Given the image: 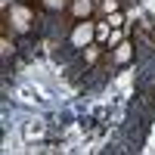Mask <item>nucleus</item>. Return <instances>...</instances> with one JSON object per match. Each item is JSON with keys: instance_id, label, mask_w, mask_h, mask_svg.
I'll return each mask as SVG.
<instances>
[{"instance_id": "7ed1b4c3", "label": "nucleus", "mask_w": 155, "mask_h": 155, "mask_svg": "<svg viewBox=\"0 0 155 155\" xmlns=\"http://www.w3.org/2000/svg\"><path fill=\"white\" fill-rule=\"evenodd\" d=\"M130 59H134V47L130 44H118V50H115V65H127Z\"/></svg>"}, {"instance_id": "f03ea898", "label": "nucleus", "mask_w": 155, "mask_h": 155, "mask_svg": "<svg viewBox=\"0 0 155 155\" xmlns=\"http://www.w3.org/2000/svg\"><path fill=\"white\" fill-rule=\"evenodd\" d=\"M71 16L78 22H84L93 16V0H71Z\"/></svg>"}, {"instance_id": "f257e3e1", "label": "nucleus", "mask_w": 155, "mask_h": 155, "mask_svg": "<svg viewBox=\"0 0 155 155\" xmlns=\"http://www.w3.org/2000/svg\"><path fill=\"white\" fill-rule=\"evenodd\" d=\"M93 37H96V25H90V22L84 19V22H78V28L71 31V44H74V47H90Z\"/></svg>"}, {"instance_id": "0eeeda50", "label": "nucleus", "mask_w": 155, "mask_h": 155, "mask_svg": "<svg viewBox=\"0 0 155 155\" xmlns=\"http://www.w3.org/2000/svg\"><path fill=\"white\" fill-rule=\"evenodd\" d=\"M109 28H112L109 22H99V25H96V37H99V41H106V37H109Z\"/></svg>"}, {"instance_id": "6e6552de", "label": "nucleus", "mask_w": 155, "mask_h": 155, "mask_svg": "<svg viewBox=\"0 0 155 155\" xmlns=\"http://www.w3.org/2000/svg\"><path fill=\"white\" fill-rule=\"evenodd\" d=\"M106 22L112 25V28H121V22H124V19H121V12H112V16H109Z\"/></svg>"}, {"instance_id": "1a4fd4ad", "label": "nucleus", "mask_w": 155, "mask_h": 155, "mask_svg": "<svg viewBox=\"0 0 155 155\" xmlns=\"http://www.w3.org/2000/svg\"><path fill=\"white\" fill-rule=\"evenodd\" d=\"M9 53H12V41L3 34V56H9Z\"/></svg>"}, {"instance_id": "423d86ee", "label": "nucleus", "mask_w": 155, "mask_h": 155, "mask_svg": "<svg viewBox=\"0 0 155 155\" xmlns=\"http://www.w3.org/2000/svg\"><path fill=\"white\" fill-rule=\"evenodd\" d=\"M99 9L106 16H112V12H118V0H99Z\"/></svg>"}, {"instance_id": "20e7f679", "label": "nucleus", "mask_w": 155, "mask_h": 155, "mask_svg": "<svg viewBox=\"0 0 155 155\" xmlns=\"http://www.w3.org/2000/svg\"><path fill=\"white\" fill-rule=\"evenodd\" d=\"M37 6L41 9H50V12H62L68 6V0H37Z\"/></svg>"}, {"instance_id": "39448f33", "label": "nucleus", "mask_w": 155, "mask_h": 155, "mask_svg": "<svg viewBox=\"0 0 155 155\" xmlns=\"http://www.w3.org/2000/svg\"><path fill=\"white\" fill-rule=\"evenodd\" d=\"M96 59H99V47H93V44L84 47V62H87V65H93Z\"/></svg>"}]
</instances>
